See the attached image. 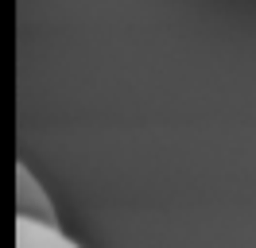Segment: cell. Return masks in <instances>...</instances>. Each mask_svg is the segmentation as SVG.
Segmentation results:
<instances>
[{
    "mask_svg": "<svg viewBox=\"0 0 256 248\" xmlns=\"http://www.w3.org/2000/svg\"><path fill=\"white\" fill-rule=\"evenodd\" d=\"M16 244L20 248H70L74 240L62 232L58 214L50 206L43 182L28 167H16Z\"/></svg>",
    "mask_w": 256,
    "mask_h": 248,
    "instance_id": "6da1fadb",
    "label": "cell"
}]
</instances>
